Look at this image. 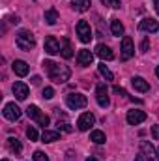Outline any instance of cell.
Wrapping results in <instances>:
<instances>
[{"mask_svg": "<svg viewBox=\"0 0 159 161\" xmlns=\"http://www.w3.org/2000/svg\"><path fill=\"white\" fill-rule=\"evenodd\" d=\"M140 148H142L144 156L148 158V161H157L159 156H156V150H154V146H152L150 142H142V144H140Z\"/></svg>", "mask_w": 159, "mask_h": 161, "instance_id": "cell-17", "label": "cell"}, {"mask_svg": "<svg viewBox=\"0 0 159 161\" xmlns=\"http://www.w3.org/2000/svg\"><path fill=\"white\" fill-rule=\"evenodd\" d=\"M92 60H94V54H92L90 51H86V49L79 51V54H77V62H79V66L86 68V66L92 64Z\"/></svg>", "mask_w": 159, "mask_h": 161, "instance_id": "cell-15", "label": "cell"}, {"mask_svg": "<svg viewBox=\"0 0 159 161\" xmlns=\"http://www.w3.org/2000/svg\"><path fill=\"white\" fill-rule=\"evenodd\" d=\"M77 36H79V40L82 43H90V40L94 38L92 36V28H90V25L86 21H79L77 23Z\"/></svg>", "mask_w": 159, "mask_h": 161, "instance_id": "cell-4", "label": "cell"}, {"mask_svg": "<svg viewBox=\"0 0 159 161\" xmlns=\"http://www.w3.org/2000/svg\"><path fill=\"white\" fill-rule=\"evenodd\" d=\"M133 54H135L133 40H131L129 36H125V38L122 40V54H120V58H122V60H129Z\"/></svg>", "mask_w": 159, "mask_h": 161, "instance_id": "cell-6", "label": "cell"}, {"mask_svg": "<svg viewBox=\"0 0 159 161\" xmlns=\"http://www.w3.org/2000/svg\"><path fill=\"white\" fill-rule=\"evenodd\" d=\"M90 141L96 142V144H103V142H105V133L99 131V129H96V131L90 133Z\"/></svg>", "mask_w": 159, "mask_h": 161, "instance_id": "cell-23", "label": "cell"}, {"mask_svg": "<svg viewBox=\"0 0 159 161\" xmlns=\"http://www.w3.org/2000/svg\"><path fill=\"white\" fill-rule=\"evenodd\" d=\"M52 96H54V90H52L51 86H47V88H43V97H45V99H51Z\"/></svg>", "mask_w": 159, "mask_h": 161, "instance_id": "cell-31", "label": "cell"}, {"mask_svg": "<svg viewBox=\"0 0 159 161\" xmlns=\"http://www.w3.org/2000/svg\"><path fill=\"white\" fill-rule=\"evenodd\" d=\"M60 43H58V40L54 38V36H47L45 38V53L47 54H58L60 53Z\"/></svg>", "mask_w": 159, "mask_h": 161, "instance_id": "cell-9", "label": "cell"}, {"mask_svg": "<svg viewBox=\"0 0 159 161\" xmlns=\"http://www.w3.org/2000/svg\"><path fill=\"white\" fill-rule=\"evenodd\" d=\"M58 129H62V131H66V133H71V131H73V127H71L68 122H62V124L58 122Z\"/></svg>", "mask_w": 159, "mask_h": 161, "instance_id": "cell-29", "label": "cell"}, {"mask_svg": "<svg viewBox=\"0 0 159 161\" xmlns=\"http://www.w3.org/2000/svg\"><path fill=\"white\" fill-rule=\"evenodd\" d=\"M96 54H97L101 60H112V58H114V53L111 51V47H107V45H103V43L96 47Z\"/></svg>", "mask_w": 159, "mask_h": 161, "instance_id": "cell-14", "label": "cell"}, {"mask_svg": "<svg viewBox=\"0 0 159 161\" xmlns=\"http://www.w3.org/2000/svg\"><path fill=\"white\" fill-rule=\"evenodd\" d=\"M148 45H150L148 40H144V41H142V45H140V51H142V53H146V51H148Z\"/></svg>", "mask_w": 159, "mask_h": 161, "instance_id": "cell-34", "label": "cell"}, {"mask_svg": "<svg viewBox=\"0 0 159 161\" xmlns=\"http://www.w3.org/2000/svg\"><path fill=\"white\" fill-rule=\"evenodd\" d=\"M58 139H60V133L58 131H51V129H45L43 135H41V141L43 142H54Z\"/></svg>", "mask_w": 159, "mask_h": 161, "instance_id": "cell-20", "label": "cell"}, {"mask_svg": "<svg viewBox=\"0 0 159 161\" xmlns=\"http://www.w3.org/2000/svg\"><path fill=\"white\" fill-rule=\"evenodd\" d=\"M111 30H112V36H122V34H123V25L120 23L118 19H112V23H111Z\"/></svg>", "mask_w": 159, "mask_h": 161, "instance_id": "cell-24", "label": "cell"}, {"mask_svg": "<svg viewBox=\"0 0 159 161\" xmlns=\"http://www.w3.org/2000/svg\"><path fill=\"white\" fill-rule=\"evenodd\" d=\"M156 75H157V77H159V66H157V68H156Z\"/></svg>", "mask_w": 159, "mask_h": 161, "instance_id": "cell-39", "label": "cell"}, {"mask_svg": "<svg viewBox=\"0 0 159 161\" xmlns=\"http://www.w3.org/2000/svg\"><path fill=\"white\" fill-rule=\"evenodd\" d=\"M131 84H133V88H135L137 92H142V94L150 90V84L142 79V77H133V79H131Z\"/></svg>", "mask_w": 159, "mask_h": 161, "instance_id": "cell-16", "label": "cell"}, {"mask_svg": "<svg viewBox=\"0 0 159 161\" xmlns=\"http://www.w3.org/2000/svg\"><path fill=\"white\" fill-rule=\"evenodd\" d=\"M96 99H97V105L103 107V109L111 105V99L107 96V86L105 84H97V88H96Z\"/></svg>", "mask_w": 159, "mask_h": 161, "instance_id": "cell-5", "label": "cell"}, {"mask_svg": "<svg viewBox=\"0 0 159 161\" xmlns=\"http://www.w3.org/2000/svg\"><path fill=\"white\" fill-rule=\"evenodd\" d=\"M105 6H111V8H114V9H118L120 8V0H101Z\"/></svg>", "mask_w": 159, "mask_h": 161, "instance_id": "cell-30", "label": "cell"}, {"mask_svg": "<svg viewBox=\"0 0 159 161\" xmlns=\"http://www.w3.org/2000/svg\"><path fill=\"white\" fill-rule=\"evenodd\" d=\"M71 6H73V9H77V11H88L90 9V6H92V0H73L71 2Z\"/></svg>", "mask_w": 159, "mask_h": 161, "instance_id": "cell-19", "label": "cell"}, {"mask_svg": "<svg viewBox=\"0 0 159 161\" xmlns=\"http://www.w3.org/2000/svg\"><path fill=\"white\" fill-rule=\"evenodd\" d=\"M66 103H68L69 109H75L77 111V109H84L86 107L88 99L82 94H69V96H66Z\"/></svg>", "mask_w": 159, "mask_h": 161, "instance_id": "cell-3", "label": "cell"}, {"mask_svg": "<svg viewBox=\"0 0 159 161\" xmlns=\"http://www.w3.org/2000/svg\"><path fill=\"white\" fill-rule=\"evenodd\" d=\"M135 161H144V156H137V158H135Z\"/></svg>", "mask_w": 159, "mask_h": 161, "instance_id": "cell-37", "label": "cell"}, {"mask_svg": "<svg viewBox=\"0 0 159 161\" xmlns=\"http://www.w3.org/2000/svg\"><path fill=\"white\" fill-rule=\"evenodd\" d=\"M26 137H28L30 141H38L40 135H38V131H36L34 127H28V129H26Z\"/></svg>", "mask_w": 159, "mask_h": 161, "instance_id": "cell-27", "label": "cell"}, {"mask_svg": "<svg viewBox=\"0 0 159 161\" xmlns=\"http://www.w3.org/2000/svg\"><path fill=\"white\" fill-rule=\"evenodd\" d=\"M2 161H8V159H2Z\"/></svg>", "mask_w": 159, "mask_h": 161, "instance_id": "cell-41", "label": "cell"}, {"mask_svg": "<svg viewBox=\"0 0 159 161\" xmlns=\"http://www.w3.org/2000/svg\"><path fill=\"white\" fill-rule=\"evenodd\" d=\"M43 68L47 69L51 80H54V82H58V84L69 80V77H71V69H69L68 66H64V64H56V62H52V60H45V62H43Z\"/></svg>", "mask_w": 159, "mask_h": 161, "instance_id": "cell-1", "label": "cell"}, {"mask_svg": "<svg viewBox=\"0 0 159 161\" xmlns=\"http://www.w3.org/2000/svg\"><path fill=\"white\" fill-rule=\"evenodd\" d=\"M36 122H38L40 125H43V127H45V125H49V116H47V114H41Z\"/></svg>", "mask_w": 159, "mask_h": 161, "instance_id": "cell-32", "label": "cell"}, {"mask_svg": "<svg viewBox=\"0 0 159 161\" xmlns=\"http://www.w3.org/2000/svg\"><path fill=\"white\" fill-rule=\"evenodd\" d=\"M125 118H127V124L137 125V124L146 120V113H142V111H127V116Z\"/></svg>", "mask_w": 159, "mask_h": 161, "instance_id": "cell-12", "label": "cell"}, {"mask_svg": "<svg viewBox=\"0 0 159 161\" xmlns=\"http://www.w3.org/2000/svg\"><path fill=\"white\" fill-rule=\"evenodd\" d=\"M157 154H159V150H157Z\"/></svg>", "mask_w": 159, "mask_h": 161, "instance_id": "cell-42", "label": "cell"}, {"mask_svg": "<svg viewBox=\"0 0 159 161\" xmlns=\"http://www.w3.org/2000/svg\"><path fill=\"white\" fill-rule=\"evenodd\" d=\"M15 45H17L21 51H30V49L36 47V38H34L32 32L21 30V32L17 34V38H15Z\"/></svg>", "mask_w": 159, "mask_h": 161, "instance_id": "cell-2", "label": "cell"}, {"mask_svg": "<svg viewBox=\"0 0 159 161\" xmlns=\"http://www.w3.org/2000/svg\"><path fill=\"white\" fill-rule=\"evenodd\" d=\"M8 148H9V152L15 154V156H19V154L23 152V146H21V142H19L15 137H9V139H8Z\"/></svg>", "mask_w": 159, "mask_h": 161, "instance_id": "cell-18", "label": "cell"}, {"mask_svg": "<svg viewBox=\"0 0 159 161\" xmlns=\"http://www.w3.org/2000/svg\"><path fill=\"white\" fill-rule=\"evenodd\" d=\"M11 90H13L15 97H17V99H21V101H23V99H26V97H28V92H30V90H28V86H26L25 82H21V80L13 82V88H11Z\"/></svg>", "mask_w": 159, "mask_h": 161, "instance_id": "cell-10", "label": "cell"}, {"mask_svg": "<svg viewBox=\"0 0 159 161\" xmlns=\"http://www.w3.org/2000/svg\"><path fill=\"white\" fill-rule=\"evenodd\" d=\"M112 90H114V94H122V96H125V90H123V88H120V86H114Z\"/></svg>", "mask_w": 159, "mask_h": 161, "instance_id": "cell-35", "label": "cell"}, {"mask_svg": "<svg viewBox=\"0 0 159 161\" xmlns=\"http://www.w3.org/2000/svg\"><path fill=\"white\" fill-rule=\"evenodd\" d=\"M139 28H140L142 32H157L159 25H157V21H156V19H152V17H146V19H142V21H140Z\"/></svg>", "mask_w": 159, "mask_h": 161, "instance_id": "cell-11", "label": "cell"}, {"mask_svg": "<svg viewBox=\"0 0 159 161\" xmlns=\"http://www.w3.org/2000/svg\"><path fill=\"white\" fill-rule=\"evenodd\" d=\"M40 77H38V75H36V77H32V82H34V84H40Z\"/></svg>", "mask_w": 159, "mask_h": 161, "instance_id": "cell-36", "label": "cell"}, {"mask_svg": "<svg viewBox=\"0 0 159 161\" xmlns=\"http://www.w3.org/2000/svg\"><path fill=\"white\" fill-rule=\"evenodd\" d=\"M60 53H62L64 58H71V56H73V49H71V43H69L68 38L62 40V49H60Z\"/></svg>", "mask_w": 159, "mask_h": 161, "instance_id": "cell-21", "label": "cell"}, {"mask_svg": "<svg viewBox=\"0 0 159 161\" xmlns=\"http://www.w3.org/2000/svg\"><path fill=\"white\" fill-rule=\"evenodd\" d=\"M86 161H97V159H96V158H88Z\"/></svg>", "mask_w": 159, "mask_h": 161, "instance_id": "cell-40", "label": "cell"}, {"mask_svg": "<svg viewBox=\"0 0 159 161\" xmlns=\"http://www.w3.org/2000/svg\"><path fill=\"white\" fill-rule=\"evenodd\" d=\"M32 158H34V161H49V158H47V156H45V154H43L41 150H36Z\"/></svg>", "mask_w": 159, "mask_h": 161, "instance_id": "cell-28", "label": "cell"}, {"mask_svg": "<svg viewBox=\"0 0 159 161\" xmlns=\"http://www.w3.org/2000/svg\"><path fill=\"white\" fill-rule=\"evenodd\" d=\"M26 114L30 116V118H34V120H38L41 116V111H40V107L38 105H30L28 109H26Z\"/></svg>", "mask_w": 159, "mask_h": 161, "instance_id": "cell-25", "label": "cell"}, {"mask_svg": "<svg viewBox=\"0 0 159 161\" xmlns=\"http://www.w3.org/2000/svg\"><path fill=\"white\" fill-rule=\"evenodd\" d=\"M97 68H99V73H101L105 79H107V80H112V77H114V75H112V71H111V69H109L105 64H99Z\"/></svg>", "mask_w": 159, "mask_h": 161, "instance_id": "cell-26", "label": "cell"}, {"mask_svg": "<svg viewBox=\"0 0 159 161\" xmlns=\"http://www.w3.org/2000/svg\"><path fill=\"white\" fill-rule=\"evenodd\" d=\"M94 122H96V118H94L92 113H84V114H80L79 120H77V127H79L80 131H88L94 125Z\"/></svg>", "mask_w": 159, "mask_h": 161, "instance_id": "cell-7", "label": "cell"}, {"mask_svg": "<svg viewBox=\"0 0 159 161\" xmlns=\"http://www.w3.org/2000/svg\"><path fill=\"white\" fill-rule=\"evenodd\" d=\"M4 116H6L9 122L19 120V118H21V109H19L15 103H8V105L4 107Z\"/></svg>", "mask_w": 159, "mask_h": 161, "instance_id": "cell-8", "label": "cell"}, {"mask_svg": "<svg viewBox=\"0 0 159 161\" xmlns=\"http://www.w3.org/2000/svg\"><path fill=\"white\" fill-rule=\"evenodd\" d=\"M11 69H13V73L19 75V77L28 75V64H26L25 60H15V62L11 64Z\"/></svg>", "mask_w": 159, "mask_h": 161, "instance_id": "cell-13", "label": "cell"}, {"mask_svg": "<svg viewBox=\"0 0 159 161\" xmlns=\"http://www.w3.org/2000/svg\"><path fill=\"white\" fill-rule=\"evenodd\" d=\"M43 17H45V23H47V25H56V21H58V11L51 8V9L45 11Z\"/></svg>", "mask_w": 159, "mask_h": 161, "instance_id": "cell-22", "label": "cell"}, {"mask_svg": "<svg viewBox=\"0 0 159 161\" xmlns=\"http://www.w3.org/2000/svg\"><path fill=\"white\" fill-rule=\"evenodd\" d=\"M156 2V9H157V15H159V0H154Z\"/></svg>", "mask_w": 159, "mask_h": 161, "instance_id": "cell-38", "label": "cell"}, {"mask_svg": "<svg viewBox=\"0 0 159 161\" xmlns=\"http://www.w3.org/2000/svg\"><path fill=\"white\" fill-rule=\"evenodd\" d=\"M152 135H154V139H156V141H159V124L152 125Z\"/></svg>", "mask_w": 159, "mask_h": 161, "instance_id": "cell-33", "label": "cell"}]
</instances>
